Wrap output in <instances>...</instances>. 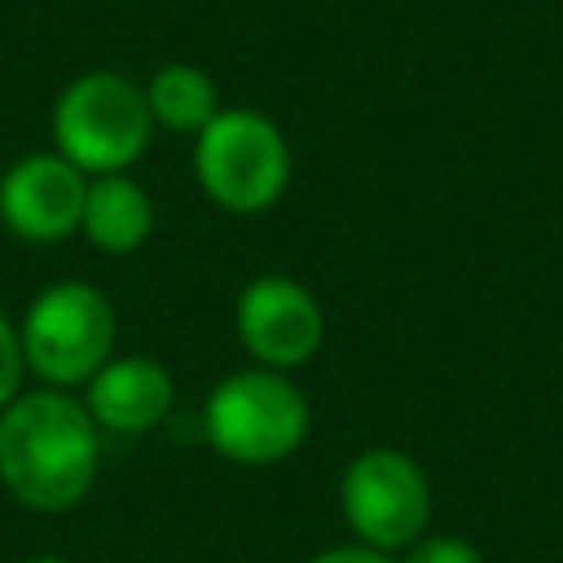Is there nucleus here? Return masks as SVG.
<instances>
[{"label":"nucleus","mask_w":563,"mask_h":563,"mask_svg":"<svg viewBox=\"0 0 563 563\" xmlns=\"http://www.w3.org/2000/svg\"><path fill=\"white\" fill-rule=\"evenodd\" d=\"M233 330L255 365L290 374L317 356L325 339V312L303 282L282 273H260L255 282L242 286L233 303Z\"/></svg>","instance_id":"nucleus-7"},{"label":"nucleus","mask_w":563,"mask_h":563,"mask_svg":"<svg viewBox=\"0 0 563 563\" xmlns=\"http://www.w3.org/2000/svg\"><path fill=\"white\" fill-rule=\"evenodd\" d=\"M18 339H22L26 374H35L44 387L70 391L84 387L110 361L114 308L97 286L62 277L26 303L18 321Z\"/></svg>","instance_id":"nucleus-4"},{"label":"nucleus","mask_w":563,"mask_h":563,"mask_svg":"<svg viewBox=\"0 0 563 563\" xmlns=\"http://www.w3.org/2000/svg\"><path fill=\"white\" fill-rule=\"evenodd\" d=\"M84 194L88 176L70 158H62L57 150L26 154L0 176V220L13 238L48 246L79 233Z\"/></svg>","instance_id":"nucleus-8"},{"label":"nucleus","mask_w":563,"mask_h":563,"mask_svg":"<svg viewBox=\"0 0 563 563\" xmlns=\"http://www.w3.org/2000/svg\"><path fill=\"white\" fill-rule=\"evenodd\" d=\"M154 119L145 88L119 70H88L70 79L53 106L57 154L70 158L84 176L128 172L150 145Z\"/></svg>","instance_id":"nucleus-3"},{"label":"nucleus","mask_w":563,"mask_h":563,"mask_svg":"<svg viewBox=\"0 0 563 563\" xmlns=\"http://www.w3.org/2000/svg\"><path fill=\"white\" fill-rule=\"evenodd\" d=\"M339 510L352 537L369 550H409L431 519V484L400 449H365L343 466Z\"/></svg>","instance_id":"nucleus-6"},{"label":"nucleus","mask_w":563,"mask_h":563,"mask_svg":"<svg viewBox=\"0 0 563 563\" xmlns=\"http://www.w3.org/2000/svg\"><path fill=\"white\" fill-rule=\"evenodd\" d=\"M176 405V383L154 356H110L84 383V409L101 431L145 435L167 422Z\"/></svg>","instance_id":"nucleus-9"},{"label":"nucleus","mask_w":563,"mask_h":563,"mask_svg":"<svg viewBox=\"0 0 563 563\" xmlns=\"http://www.w3.org/2000/svg\"><path fill=\"white\" fill-rule=\"evenodd\" d=\"M312 427L308 396L282 369H233L220 378L202 405L207 444L233 466H277L286 462Z\"/></svg>","instance_id":"nucleus-2"},{"label":"nucleus","mask_w":563,"mask_h":563,"mask_svg":"<svg viewBox=\"0 0 563 563\" xmlns=\"http://www.w3.org/2000/svg\"><path fill=\"white\" fill-rule=\"evenodd\" d=\"M400 563H484V554L462 537H418Z\"/></svg>","instance_id":"nucleus-13"},{"label":"nucleus","mask_w":563,"mask_h":563,"mask_svg":"<svg viewBox=\"0 0 563 563\" xmlns=\"http://www.w3.org/2000/svg\"><path fill=\"white\" fill-rule=\"evenodd\" d=\"M308 563H396V559H391V554H383V550H369V545L352 541V545H330V550L312 554Z\"/></svg>","instance_id":"nucleus-14"},{"label":"nucleus","mask_w":563,"mask_h":563,"mask_svg":"<svg viewBox=\"0 0 563 563\" xmlns=\"http://www.w3.org/2000/svg\"><path fill=\"white\" fill-rule=\"evenodd\" d=\"M194 176L216 207L255 216L286 194L290 145L260 110H216V119L194 136Z\"/></svg>","instance_id":"nucleus-5"},{"label":"nucleus","mask_w":563,"mask_h":563,"mask_svg":"<svg viewBox=\"0 0 563 563\" xmlns=\"http://www.w3.org/2000/svg\"><path fill=\"white\" fill-rule=\"evenodd\" d=\"M145 106H150V119L158 128H172V132H202L216 110H220V97H216V84L207 70L198 66H185V62H172V66H158L145 84Z\"/></svg>","instance_id":"nucleus-11"},{"label":"nucleus","mask_w":563,"mask_h":563,"mask_svg":"<svg viewBox=\"0 0 563 563\" xmlns=\"http://www.w3.org/2000/svg\"><path fill=\"white\" fill-rule=\"evenodd\" d=\"M22 378H26V361H22V339H18V325L4 317L0 308V409L22 391Z\"/></svg>","instance_id":"nucleus-12"},{"label":"nucleus","mask_w":563,"mask_h":563,"mask_svg":"<svg viewBox=\"0 0 563 563\" xmlns=\"http://www.w3.org/2000/svg\"><path fill=\"white\" fill-rule=\"evenodd\" d=\"M150 229H154V202H150V194L128 172L88 176L79 233L97 251H106V255H132L150 238Z\"/></svg>","instance_id":"nucleus-10"},{"label":"nucleus","mask_w":563,"mask_h":563,"mask_svg":"<svg viewBox=\"0 0 563 563\" xmlns=\"http://www.w3.org/2000/svg\"><path fill=\"white\" fill-rule=\"evenodd\" d=\"M101 471V427L62 387L18 391L0 409V484L40 515L79 506Z\"/></svg>","instance_id":"nucleus-1"},{"label":"nucleus","mask_w":563,"mask_h":563,"mask_svg":"<svg viewBox=\"0 0 563 563\" xmlns=\"http://www.w3.org/2000/svg\"><path fill=\"white\" fill-rule=\"evenodd\" d=\"M18 563H70V559H62V554H31V559H18Z\"/></svg>","instance_id":"nucleus-15"}]
</instances>
